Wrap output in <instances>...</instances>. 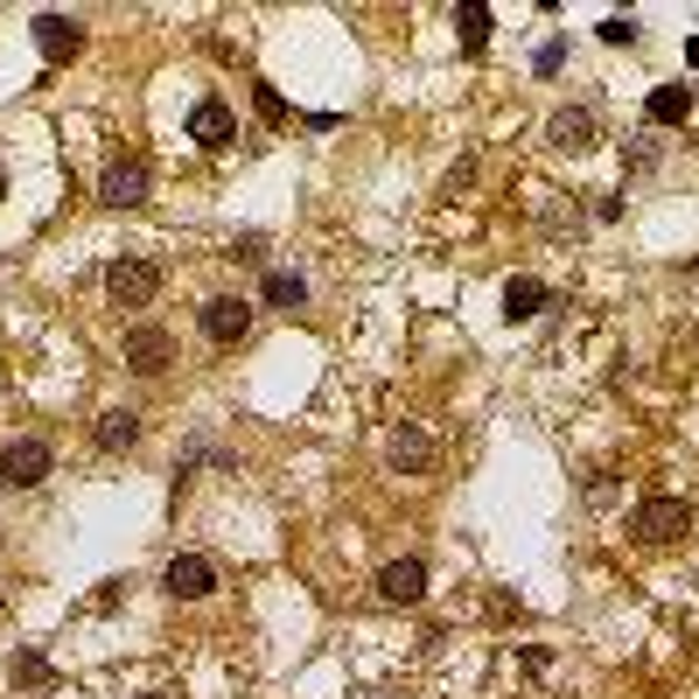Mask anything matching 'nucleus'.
<instances>
[{
    "label": "nucleus",
    "instance_id": "4468645a",
    "mask_svg": "<svg viewBox=\"0 0 699 699\" xmlns=\"http://www.w3.org/2000/svg\"><path fill=\"white\" fill-rule=\"evenodd\" d=\"M99 448H105V455H126V448H140V413L105 406V413H99Z\"/></svg>",
    "mask_w": 699,
    "mask_h": 699
},
{
    "label": "nucleus",
    "instance_id": "412c9836",
    "mask_svg": "<svg viewBox=\"0 0 699 699\" xmlns=\"http://www.w3.org/2000/svg\"><path fill=\"white\" fill-rule=\"evenodd\" d=\"M686 56H692V64H699V43H686Z\"/></svg>",
    "mask_w": 699,
    "mask_h": 699
},
{
    "label": "nucleus",
    "instance_id": "423d86ee",
    "mask_svg": "<svg viewBox=\"0 0 699 699\" xmlns=\"http://www.w3.org/2000/svg\"><path fill=\"white\" fill-rule=\"evenodd\" d=\"M196 329L211 336V343H224V350L245 343V336H252V301H238V294H211V301L196 308Z\"/></svg>",
    "mask_w": 699,
    "mask_h": 699
},
{
    "label": "nucleus",
    "instance_id": "4be33fe9",
    "mask_svg": "<svg viewBox=\"0 0 699 699\" xmlns=\"http://www.w3.org/2000/svg\"><path fill=\"white\" fill-rule=\"evenodd\" d=\"M0 196H8V168H0Z\"/></svg>",
    "mask_w": 699,
    "mask_h": 699
},
{
    "label": "nucleus",
    "instance_id": "a211bd4d",
    "mask_svg": "<svg viewBox=\"0 0 699 699\" xmlns=\"http://www.w3.org/2000/svg\"><path fill=\"white\" fill-rule=\"evenodd\" d=\"M8 678H14V686H49V657L43 651H14Z\"/></svg>",
    "mask_w": 699,
    "mask_h": 699
},
{
    "label": "nucleus",
    "instance_id": "7ed1b4c3",
    "mask_svg": "<svg viewBox=\"0 0 699 699\" xmlns=\"http://www.w3.org/2000/svg\"><path fill=\"white\" fill-rule=\"evenodd\" d=\"M155 294H161V267H155V259L126 252V259L105 267V301H112V308H147Z\"/></svg>",
    "mask_w": 699,
    "mask_h": 699
},
{
    "label": "nucleus",
    "instance_id": "0eeeda50",
    "mask_svg": "<svg viewBox=\"0 0 699 699\" xmlns=\"http://www.w3.org/2000/svg\"><path fill=\"white\" fill-rule=\"evenodd\" d=\"M161 588L176 595V601H203V595H217V560H203V553H176L161 566Z\"/></svg>",
    "mask_w": 699,
    "mask_h": 699
},
{
    "label": "nucleus",
    "instance_id": "9d476101",
    "mask_svg": "<svg viewBox=\"0 0 699 699\" xmlns=\"http://www.w3.org/2000/svg\"><path fill=\"white\" fill-rule=\"evenodd\" d=\"M545 140H553L560 155H588L595 147V112L588 105H560L553 120H545Z\"/></svg>",
    "mask_w": 699,
    "mask_h": 699
},
{
    "label": "nucleus",
    "instance_id": "2eb2a0df",
    "mask_svg": "<svg viewBox=\"0 0 699 699\" xmlns=\"http://www.w3.org/2000/svg\"><path fill=\"white\" fill-rule=\"evenodd\" d=\"M644 112H651V126H686L692 120V91L686 84H657Z\"/></svg>",
    "mask_w": 699,
    "mask_h": 699
},
{
    "label": "nucleus",
    "instance_id": "1a4fd4ad",
    "mask_svg": "<svg viewBox=\"0 0 699 699\" xmlns=\"http://www.w3.org/2000/svg\"><path fill=\"white\" fill-rule=\"evenodd\" d=\"M385 462H392V476H427V469H433V441L413 420H399L385 433Z\"/></svg>",
    "mask_w": 699,
    "mask_h": 699
},
{
    "label": "nucleus",
    "instance_id": "f3484780",
    "mask_svg": "<svg viewBox=\"0 0 699 699\" xmlns=\"http://www.w3.org/2000/svg\"><path fill=\"white\" fill-rule=\"evenodd\" d=\"M455 35H462V49L476 56L489 43V8H455Z\"/></svg>",
    "mask_w": 699,
    "mask_h": 699
},
{
    "label": "nucleus",
    "instance_id": "9b49d317",
    "mask_svg": "<svg viewBox=\"0 0 699 699\" xmlns=\"http://www.w3.org/2000/svg\"><path fill=\"white\" fill-rule=\"evenodd\" d=\"M377 595H385L392 609H413V601L427 595V560H392V566H377Z\"/></svg>",
    "mask_w": 699,
    "mask_h": 699
},
{
    "label": "nucleus",
    "instance_id": "f257e3e1",
    "mask_svg": "<svg viewBox=\"0 0 699 699\" xmlns=\"http://www.w3.org/2000/svg\"><path fill=\"white\" fill-rule=\"evenodd\" d=\"M692 532V504L686 497H644L630 511V539L636 545H678Z\"/></svg>",
    "mask_w": 699,
    "mask_h": 699
},
{
    "label": "nucleus",
    "instance_id": "5701e85b",
    "mask_svg": "<svg viewBox=\"0 0 699 699\" xmlns=\"http://www.w3.org/2000/svg\"><path fill=\"white\" fill-rule=\"evenodd\" d=\"M140 699H168V692H140Z\"/></svg>",
    "mask_w": 699,
    "mask_h": 699
},
{
    "label": "nucleus",
    "instance_id": "dca6fc26",
    "mask_svg": "<svg viewBox=\"0 0 699 699\" xmlns=\"http://www.w3.org/2000/svg\"><path fill=\"white\" fill-rule=\"evenodd\" d=\"M267 301H273V308H308V280H301V273H267Z\"/></svg>",
    "mask_w": 699,
    "mask_h": 699
},
{
    "label": "nucleus",
    "instance_id": "aec40b11",
    "mask_svg": "<svg viewBox=\"0 0 699 699\" xmlns=\"http://www.w3.org/2000/svg\"><path fill=\"white\" fill-rule=\"evenodd\" d=\"M560 64H566V43H545V49L532 56V70H539V78H560Z\"/></svg>",
    "mask_w": 699,
    "mask_h": 699
},
{
    "label": "nucleus",
    "instance_id": "f8f14e48",
    "mask_svg": "<svg viewBox=\"0 0 699 699\" xmlns=\"http://www.w3.org/2000/svg\"><path fill=\"white\" fill-rule=\"evenodd\" d=\"M35 49H43L49 64H70V56L84 49V22H70V14H35Z\"/></svg>",
    "mask_w": 699,
    "mask_h": 699
},
{
    "label": "nucleus",
    "instance_id": "6e6552de",
    "mask_svg": "<svg viewBox=\"0 0 699 699\" xmlns=\"http://www.w3.org/2000/svg\"><path fill=\"white\" fill-rule=\"evenodd\" d=\"M189 140L211 147V155H224V147L238 140V112L224 99H196V105H189Z\"/></svg>",
    "mask_w": 699,
    "mask_h": 699
},
{
    "label": "nucleus",
    "instance_id": "20e7f679",
    "mask_svg": "<svg viewBox=\"0 0 699 699\" xmlns=\"http://www.w3.org/2000/svg\"><path fill=\"white\" fill-rule=\"evenodd\" d=\"M147 189H155L147 155H120V161L99 176V203H112V211H134V203H147Z\"/></svg>",
    "mask_w": 699,
    "mask_h": 699
},
{
    "label": "nucleus",
    "instance_id": "6ab92c4d",
    "mask_svg": "<svg viewBox=\"0 0 699 699\" xmlns=\"http://www.w3.org/2000/svg\"><path fill=\"white\" fill-rule=\"evenodd\" d=\"M595 35H601V43H616V49H622V43H636L644 29H636V14H609V22H601Z\"/></svg>",
    "mask_w": 699,
    "mask_h": 699
},
{
    "label": "nucleus",
    "instance_id": "ddd939ff",
    "mask_svg": "<svg viewBox=\"0 0 699 699\" xmlns=\"http://www.w3.org/2000/svg\"><path fill=\"white\" fill-rule=\"evenodd\" d=\"M545 280L539 273H511L504 280V323H532V315H545Z\"/></svg>",
    "mask_w": 699,
    "mask_h": 699
},
{
    "label": "nucleus",
    "instance_id": "f03ea898",
    "mask_svg": "<svg viewBox=\"0 0 699 699\" xmlns=\"http://www.w3.org/2000/svg\"><path fill=\"white\" fill-rule=\"evenodd\" d=\"M56 476V448L43 433H22V441L0 448V489H43Z\"/></svg>",
    "mask_w": 699,
    "mask_h": 699
},
{
    "label": "nucleus",
    "instance_id": "39448f33",
    "mask_svg": "<svg viewBox=\"0 0 699 699\" xmlns=\"http://www.w3.org/2000/svg\"><path fill=\"white\" fill-rule=\"evenodd\" d=\"M120 357H126V371H140V377H161L168 364H176V336L155 329V323H134L120 336Z\"/></svg>",
    "mask_w": 699,
    "mask_h": 699
}]
</instances>
